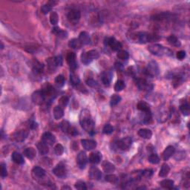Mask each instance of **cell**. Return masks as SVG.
Segmentation results:
<instances>
[{
  "instance_id": "7402d4cb",
  "label": "cell",
  "mask_w": 190,
  "mask_h": 190,
  "mask_svg": "<svg viewBox=\"0 0 190 190\" xmlns=\"http://www.w3.org/2000/svg\"><path fill=\"white\" fill-rule=\"evenodd\" d=\"M37 149H38L39 152L40 153V155H47V154L48 153V152H49L48 145H47L45 143H44L43 140L37 144Z\"/></svg>"
},
{
  "instance_id": "91938a15",
  "label": "cell",
  "mask_w": 190,
  "mask_h": 190,
  "mask_svg": "<svg viewBox=\"0 0 190 190\" xmlns=\"http://www.w3.org/2000/svg\"><path fill=\"white\" fill-rule=\"evenodd\" d=\"M176 56L179 60H183L186 57V52H185L184 51H178L177 52Z\"/></svg>"
},
{
  "instance_id": "9a60e30c",
  "label": "cell",
  "mask_w": 190,
  "mask_h": 190,
  "mask_svg": "<svg viewBox=\"0 0 190 190\" xmlns=\"http://www.w3.org/2000/svg\"><path fill=\"white\" fill-rule=\"evenodd\" d=\"M137 86L140 90H152V88H153V85L152 84H150L149 82H148L146 79H139L137 80Z\"/></svg>"
},
{
  "instance_id": "f6af8a7d",
  "label": "cell",
  "mask_w": 190,
  "mask_h": 190,
  "mask_svg": "<svg viewBox=\"0 0 190 190\" xmlns=\"http://www.w3.org/2000/svg\"><path fill=\"white\" fill-rule=\"evenodd\" d=\"M55 83L58 87H63L65 85V77L60 74L55 78Z\"/></svg>"
},
{
  "instance_id": "4fadbf2b",
  "label": "cell",
  "mask_w": 190,
  "mask_h": 190,
  "mask_svg": "<svg viewBox=\"0 0 190 190\" xmlns=\"http://www.w3.org/2000/svg\"><path fill=\"white\" fill-rule=\"evenodd\" d=\"M89 177L90 178L93 180H96V181H98V180L101 179L102 178V172H100V170L99 169H97V167L92 166V168L89 170Z\"/></svg>"
},
{
  "instance_id": "f35d334b",
  "label": "cell",
  "mask_w": 190,
  "mask_h": 190,
  "mask_svg": "<svg viewBox=\"0 0 190 190\" xmlns=\"http://www.w3.org/2000/svg\"><path fill=\"white\" fill-rule=\"evenodd\" d=\"M70 80H71V84L74 85H78L80 83L79 77H78L75 73H71V74H70Z\"/></svg>"
},
{
  "instance_id": "be15d7a7",
  "label": "cell",
  "mask_w": 190,
  "mask_h": 190,
  "mask_svg": "<svg viewBox=\"0 0 190 190\" xmlns=\"http://www.w3.org/2000/svg\"><path fill=\"white\" fill-rule=\"evenodd\" d=\"M62 189H71V187H69L68 186H64L62 187Z\"/></svg>"
},
{
  "instance_id": "9c48e42d",
  "label": "cell",
  "mask_w": 190,
  "mask_h": 190,
  "mask_svg": "<svg viewBox=\"0 0 190 190\" xmlns=\"http://www.w3.org/2000/svg\"><path fill=\"white\" fill-rule=\"evenodd\" d=\"M53 173L56 176H57L58 178H64L66 176V174H67V169H66V167L65 166V165H63V163H59L52 170Z\"/></svg>"
},
{
  "instance_id": "ee69618b",
  "label": "cell",
  "mask_w": 190,
  "mask_h": 190,
  "mask_svg": "<svg viewBox=\"0 0 190 190\" xmlns=\"http://www.w3.org/2000/svg\"><path fill=\"white\" fill-rule=\"evenodd\" d=\"M69 97H66V96H63L60 98L59 100V105L61 108H65V107L67 106V105L69 104Z\"/></svg>"
},
{
  "instance_id": "5bb4252c",
  "label": "cell",
  "mask_w": 190,
  "mask_h": 190,
  "mask_svg": "<svg viewBox=\"0 0 190 190\" xmlns=\"http://www.w3.org/2000/svg\"><path fill=\"white\" fill-rule=\"evenodd\" d=\"M67 62L71 69L75 70L76 69H77L78 63H77V60H76L75 53H73V52L69 53L67 56Z\"/></svg>"
},
{
  "instance_id": "f5cc1de1",
  "label": "cell",
  "mask_w": 190,
  "mask_h": 190,
  "mask_svg": "<svg viewBox=\"0 0 190 190\" xmlns=\"http://www.w3.org/2000/svg\"><path fill=\"white\" fill-rule=\"evenodd\" d=\"M81 60H82V63L85 65H89L92 62V60L88 57L86 52H82V54H81Z\"/></svg>"
},
{
  "instance_id": "6125c7cd",
  "label": "cell",
  "mask_w": 190,
  "mask_h": 190,
  "mask_svg": "<svg viewBox=\"0 0 190 190\" xmlns=\"http://www.w3.org/2000/svg\"><path fill=\"white\" fill-rule=\"evenodd\" d=\"M29 126H30V128L31 129H35L38 126V125H37V123H35L34 121H31L30 123V125H29Z\"/></svg>"
},
{
  "instance_id": "d4e9b609",
  "label": "cell",
  "mask_w": 190,
  "mask_h": 190,
  "mask_svg": "<svg viewBox=\"0 0 190 190\" xmlns=\"http://www.w3.org/2000/svg\"><path fill=\"white\" fill-rule=\"evenodd\" d=\"M52 33L56 34L58 37H60V38L61 39H65L68 37V32L66 31L62 30V29H60L58 27H53V29H52Z\"/></svg>"
},
{
  "instance_id": "e7e4bbea",
  "label": "cell",
  "mask_w": 190,
  "mask_h": 190,
  "mask_svg": "<svg viewBox=\"0 0 190 190\" xmlns=\"http://www.w3.org/2000/svg\"><path fill=\"white\" fill-rule=\"evenodd\" d=\"M146 189V187H144V186H141V187L137 188V189Z\"/></svg>"
},
{
  "instance_id": "74e56055",
  "label": "cell",
  "mask_w": 190,
  "mask_h": 190,
  "mask_svg": "<svg viewBox=\"0 0 190 190\" xmlns=\"http://www.w3.org/2000/svg\"><path fill=\"white\" fill-rule=\"evenodd\" d=\"M86 54L88 57L91 60H94L98 59L100 54H99L98 51H96V50H91V51L86 52Z\"/></svg>"
},
{
  "instance_id": "7dc6e473",
  "label": "cell",
  "mask_w": 190,
  "mask_h": 190,
  "mask_svg": "<svg viewBox=\"0 0 190 190\" xmlns=\"http://www.w3.org/2000/svg\"><path fill=\"white\" fill-rule=\"evenodd\" d=\"M183 76L181 75H177L173 77V85L174 87H178V85H180L181 84V82H183Z\"/></svg>"
},
{
  "instance_id": "f1b7e54d",
  "label": "cell",
  "mask_w": 190,
  "mask_h": 190,
  "mask_svg": "<svg viewBox=\"0 0 190 190\" xmlns=\"http://www.w3.org/2000/svg\"><path fill=\"white\" fill-rule=\"evenodd\" d=\"M69 46L73 49H79L82 48V44L80 43L79 39L74 38L69 42Z\"/></svg>"
},
{
  "instance_id": "b9f144b4",
  "label": "cell",
  "mask_w": 190,
  "mask_h": 190,
  "mask_svg": "<svg viewBox=\"0 0 190 190\" xmlns=\"http://www.w3.org/2000/svg\"><path fill=\"white\" fill-rule=\"evenodd\" d=\"M121 97L120 95H113L111 97V100H110V104H111V106H115V105H118L120 102L121 101Z\"/></svg>"
},
{
  "instance_id": "7c38bea8",
  "label": "cell",
  "mask_w": 190,
  "mask_h": 190,
  "mask_svg": "<svg viewBox=\"0 0 190 190\" xmlns=\"http://www.w3.org/2000/svg\"><path fill=\"white\" fill-rule=\"evenodd\" d=\"M42 140L43 141L44 143L47 144V145L52 146L53 145L55 142H56V138H55L54 135L52 134L50 132H45L44 133L42 136Z\"/></svg>"
},
{
  "instance_id": "44dd1931",
  "label": "cell",
  "mask_w": 190,
  "mask_h": 190,
  "mask_svg": "<svg viewBox=\"0 0 190 190\" xmlns=\"http://www.w3.org/2000/svg\"><path fill=\"white\" fill-rule=\"evenodd\" d=\"M11 159L17 164H23L25 163V160H24L22 155L17 152H13L12 155H11Z\"/></svg>"
},
{
  "instance_id": "e0dca14e",
  "label": "cell",
  "mask_w": 190,
  "mask_h": 190,
  "mask_svg": "<svg viewBox=\"0 0 190 190\" xmlns=\"http://www.w3.org/2000/svg\"><path fill=\"white\" fill-rule=\"evenodd\" d=\"M79 40L83 45H89L91 43V37L86 31H82L79 34Z\"/></svg>"
},
{
  "instance_id": "484cf974",
  "label": "cell",
  "mask_w": 190,
  "mask_h": 190,
  "mask_svg": "<svg viewBox=\"0 0 190 190\" xmlns=\"http://www.w3.org/2000/svg\"><path fill=\"white\" fill-rule=\"evenodd\" d=\"M137 108L143 113H151L150 106L144 101H140L137 103Z\"/></svg>"
},
{
  "instance_id": "83f0119b",
  "label": "cell",
  "mask_w": 190,
  "mask_h": 190,
  "mask_svg": "<svg viewBox=\"0 0 190 190\" xmlns=\"http://www.w3.org/2000/svg\"><path fill=\"white\" fill-rule=\"evenodd\" d=\"M180 110H181V113L183 114L184 116H188V115H189L190 107L189 103L184 100V101H183V103H181V105H180Z\"/></svg>"
},
{
  "instance_id": "cb8c5ba5",
  "label": "cell",
  "mask_w": 190,
  "mask_h": 190,
  "mask_svg": "<svg viewBox=\"0 0 190 190\" xmlns=\"http://www.w3.org/2000/svg\"><path fill=\"white\" fill-rule=\"evenodd\" d=\"M53 118H54V119L56 120V121L61 119V118L63 117V115H64V111H63V108H61L60 105H57V106H56L54 108H53Z\"/></svg>"
},
{
  "instance_id": "680465c9",
  "label": "cell",
  "mask_w": 190,
  "mask_h": 190,
  "mask_svg": "<svg viewBox=\"0 0 190 190\" xmlns=\"http://www.w3.org/2000/svg\"><path fill=\"white\" fill-rule=\"evenodd\" d=\"M152 174H153V171H152V169H145L142 172L143 176L147 178H150V177L152 175Z\"/></svg>"
},
{
  "instance_id": "ab89813d",
  "label": "cell",
  "mask_w": 190,
  "mask_h": 190,
  "mask_svg": "<svg viewBox=\"0 0 190 190\" xmlns=\"http://www.w3.org/2000/svg\"><path fill=\"white\" fill-rule=\"evenodd\" d=\"M50 22L53 25H56L59 22V17L57 13L55 11H52L50 14Z\"/></svg>"
},
{
  "instance_id": "7a4b0ae2",
  "label": "cell",
  "mask_w": 190,
  "mask_h": 190,
  "mask_svg": "<svg viewBox=\"0 0 190 190\" xmlns=\"http://www.w3.org/2000/svg\"><path fill=\"white\" fill-rule=\"evenodd\" d=\"M148 50L152 54L156 55V56H172V52L170 51L168 48H165L163 45L160 44H152V45H149Z\"/></svg>"
},
{
  "instance_id": "f546056e",
  "label": "cell",
  "mask_w": 190,
  "mask_h": 190,
  "mask_svg": "<svg viewBox=\"0 0 190 190\" xmlns=\"http://www.w3.org/2000/svg\"><path fill=\"white\" fill-rule=\"evenodd\" d=\"M32 172L35 177H37L39 178H43L45 175V170L40 166H35L32 170Z\"/></svg>"
},
{
  "instance_id": "9f6ffc18",
  "label": "cell",
  "mask_w": 190,
  "mask_h": 190,
  "mask_svg": "<svg viewBox=\"0 0 190 190\" xmlns=\"http://www.w3.org/2000/svg\"><path fill=\"white\" fill-rule=\"evenodd\" d=\"M86 83L88 85H89L92 88H96L98 85V83H97V81H95L94 79H92V78H89L86 80Z\"/></svg>"
},
{
  "instance_id": "ac0fdd59",
  "label": "cell",
  "mask_w": 190,
  "mask_h": 190,
  "mask_svg": "<svg viewBox=\"0 0 190 190\" xmlns=\"http://www.w3.org/2000/svg\"><path fill=\"white\" fill-rule=\"evenodd\" d=\"M175 147H172V146H169V147H167L163 152V160H166V161L168 160L170 157H172V155L175 154Z\"/></svg>"
},
{
  "instance_id": "6f0895ef",
  "label": "cell",
  "mask_w": 190,
  "mask_h": 190,
  "mask_svg": "<svg viewBox=\"0 0 190 190\" xmlns=\"http://www.w3.org/2000/svg\"><path fill=\"white\" fill-rule=\"evenodd\" d=\"M67 134H69L70 136H76L78 134V131L77 129H76L74 126H71L70 129H69V131H68Z\"/></svg>"
},
{
  "instance_id": "816d5d0a",
  "label": "cell",
  "mask_w": 190,
  "mask_h": 190,
  "mask_svg": "<svg viewBox=\"0 0 190 190\" xmlns=\"http://www.w3.org/2000/svg\"><path fill=\"white\" fill-rule=\"evenodd\" d=\"M74 187H75L77 189H79V190L87 189V186L85 182L81 181H77V183H75V185H74Z\"/></svg>"
},
{
  "instance_id": "603a6c76",
  "label": "cell",
  "mask_w": 190,
  "mask_h": 190,
  "mask_svg": "<svg viewBox=\"0 0 190 190\" xmlns=\"http://www.w3.org/2000/svg\"><path fill=\"white\" fill-rule=\"evenodd\" d=\"M23 154H24V155L27 157V158L30 159V160H32V159H34L36 157L37 152H36L34 148L28 147V148H26L25 150H24Z\"/></svg>"
},
{
  "instance_id": "94428289",
  "label": "cell",
  "mask_w": 190,
  "mask_h": 190,
  "mask_svg": "<svg viewBox=\"0 0 190 190\" xmlns=\"http://www.w3.org/2000/svg\"><path fill=\"white\" fill-rule=\"evenodd\" d=\"M53 58H54L55 64L56 66H61L63 65V57H62V56H55Z\"/></svg>"
},
{
  "instance_id": "e575fe53",
  "label": "cell",
  "mask_w": 190,
  "mask_h": 190,
  "mask_svg": "<svg viewBox=\"0 0 190 190\" xmlns=\"http://www.w3.org/2000/svg\"><path fill=\"white\" fill-rule=\"evenodd\" d=\"M44 70V65L40 62L37 61L34 65L33 71L37 74H42Z\"/></svg>"
},
{
  "instance_id": "8fae6325",
  "label": "cell",
  "mask_w": 190,
  "mask_h": 190,
  "mask_svg": "<svg viewBox=\"0 0 190 190\" xmlns=\"http://www.w3.org/2000/svg\"><path fill=\"white\" fill-rule=\"evenodd\" d=\"M81 143H82V147L87 151H91L95 149L97 147V143L95 140H89V139H83L81 140Z\"/></svg>"
},
{
  "instance_id": "8992f818",
  "label": "cell",
  "mask_w": 190,
  "mask_h": 190,
  "mask_svg": "<svg viewBox=\"0 0 190 190\" xmlns=\"http://www.w3.org/2000/svg\"><path fill=\"white\" fill-rule=\"evenodd\" d=\"M155 37L156 36L147 33V32H140L137 34L138 42L141 44H145L154 41V40H155Z\"/></svg>"
},
{
  "instance_id": "5b68a950",
  "label": "cell",
  "mask_w": 190,
  "mask_h": 190,
  "mask_svg": "<svg viewBox=\"0 0 190 190\" xmlns=\"http://www.w3.org/2000/svg\"><path fill=\"white\" fill-rule=\"evenodd\" d=\"M32 101L34 102L35 104L39 105H41L45 103L46 98H45V96L44 95L43 91H37V92H34L33 95H32Z\"/></svg>"
},
{
  "instance_id": "3957f363",
  "label": "cell",
  "mask_w": 190,
  "mask_h": 190,
  "mask_svg": "<svg viewBox=\"0 0 190 190\" xmlns=\"http://www.w3.org/2000/svg\"><path fill=\"white\" fill-rule=\"evenodd\" d=\"M159 72H160V69H159L158 64L155 61H151L147 65L145 69V74L151 77L157 76L159 74Z\"/></svg>"
},
{
  "instance_id": "1f68e13d",
  "label": "cell",
  "mask_w": 190,
  "mask_h": 190,
  "mask_svg": "<svg viewBox=\"0 0 190 190\" xmlns=\"http://www.w3.org/2000/svg\"><path fill=\"white\" fill-rule=\"evenodd\" d=\"M167 41H168V43H169L170 45L175 47H180L181 45L180 40H178V39L177 38L175 35L169 36V37L167 38Z\"/></svg>"
},
{
  "instance_id": "6da1fadb",
  "label": "cell",
  "mask_w": 190,
  "mask_h": 190,
  "mask_svg": "<svg viewBox=\"0 0 190 190\" xmlns=\"http://www.w3.org/2000/svg\"><path fill=\"white\" fill-rule=\"evenodd\" d=\"M79 123L82 128L88 133L93 134L95 129V122L92 120L89 110L84 109L81 111L79 115Z\"/></svg>"
},
{
  "instance_id": "ffe728a7",
  "label": "cell",
  "mask_w": 190,
  "mask_h": 190,
  "mask_svg": "<svg viewBox=\"0 0 190 190\" xmlns=\"http://www.w3.org/2000/svg\"><path fill=\"white\" fill-rule=\"evenodd\" d=\"M27 137V132L25 130H20L18 131L14 134V139L17 142H22Z\"/></svg>"
},
{
  "instance_id": "681fc988",
  "label": "cell",
  "mask_w": 190,
  "mask_h": 190,
  "mask_svg": "<svg viewBox=\"0 0 190 190\" xmlns=\"http://www.w3.org/2000/svg\"><path fill=\"white\" fill-rule=\"evenodd\" d=\"M60 127H61V129L63 130V132L68 133L69 129H70V127H71V125H70L69 122H68L67 121H63L61 123Z\"/></svg>"
},
{
  "instance_id": "4dcf8cb0",
  "label": "cell",
  "mask_w": 190,
  "mask_h": 190,
  "mask_svg": "<svg viewBox=\"0 0 190 190\" xmlns=\"http://www.w3.org/2000/svg\"><path fill=\"white\" fill-rule=\"evenodd\" d=\"M170 171V167L167 163H163L162 165L161 169L160 170V172H159V176L161 177V178H165L167 175H169Z\"/></svg>"
},
{
  "instance_id": "30bf717a",
  "label": "cell",
  "mask_w": 190,
  "mask_h": 190,
  "mask_svg": "<svg viewBox=\"0 0 190 190\" xmlns=\"http://www.w3.org/2000/svg\"><path fill=\"white\" fill-rule=\"evenodd\" d=\"M88 162V158H87V155L85 154V152H80L79 154L77 155V163L79 166V169H85V166L87 164Z\"/></svg>"
},
{
  "instance_id": "60d3db41",
  "label": "cell",
  "mask_w": 190,
  "mask_h": 190,
  "mask_svg": "<svg viewBox=\"0 0 190 190\" xmlns=\"http://www.w3.org/2000/svg\"><path fill=\"white\" fill-rule=\"evenodd\" d=\"M170 17L169 13H160V14H157L154 16L153 19L155 20H163V19H166Z\"/></svg>"
},
{
  "instance_id": "d6a6232c",
  "label": "cell",
  "mask_w": 190,
  "mask_h": 190,
  "mask_svg": "<svg viewBox=\"0 0 190 190\" xmlns=\"http://www.w3.org/2000/svg\"><path fill=\"white\" fill-rule=\"evenodd\" d=\"M103 169L105 172L110 173L113 172L115 170V166L114 165H113L112 163H110L108 161H105L103 164Z\"/></svg>"
},
{
  "instance_id": "4316f807",
  "label": "cell",
  "mask_w": 190,
  "mask_h": 190,
  "mask_svg": "<svg viewBox=\"0 0 190 190\" xmlns=\"http://www.w3.org/2000/svg\"><path fill=\"white\" fill-rule=\"evenodd\" d=\"M138 135L144 139H151L152 132L151 130L147 129H140L138 131Z\"/></svg>"
},
{
  "instance_id": "d590c367",
  "label": "cell",
  "mask_w": 190,
  "mask_h": 190,
  "mask_svg": "<svg viewBox=\"0 0 190 190\" xmlns=\"http://www.w3.org/2000/svg\"><path fill=\"white\" fill-rule=\"evenodd\" d=\"M105 180L107 182H108V183H112V184H116V183H118V181H119L118 177L117 176V175H113V174L107 175L105 177Z\"/></svg>"
},
{
  "instance_id": "11a10c76",
  "label": "cell",
  "mask_w": 190,
  "mask_h": 190,
  "mask_svg": "<svg viewBox=\"0 0 190 190\" xmlns=\"http://www.w3.org/2000/svg\"><path fill=\"white\" fill-rule=\"evenodd\" d=\"M1 176L2 178H5L8 175V172H7V168H6L5 163H1Z\"/></svg>"
},
{
  "instance_id": "2e32d148",
  "label": "cell",
  "mask_w": 190,
  "mask_h": 190,
  "mask_svg": "<svg viewBox=\"0 0 190 190\" xmlns=\"http://www.w3.org/2000/svg\"><path fill=\"white\" fill-rule=\"evenodd\" d=\"M102 155L99 152H92L89 156V160L92 164H98L101 161Z\"/></svg>"
},
{
  "instance_id": "03108f58",
  "label": "cell",
  "mask_w": 190,
  "mask_h": 190,
  "mask_svg": "<svg viewBox=\"0 0 190 190\" xmlns=\"http://www.w3.org/2000/svg\"><path fill=\"white\" fill-rule=\"evenodd\" d=\"M3 48H4V45H3V43H1V49L2 50Z\"/></svg>"
},
{
  "instance_id": "52a82bcc",
  "label": "cell",
  "mask_w": 190,
  "mask_h": 190,
  "mask_svg": "<svg viewBox=\"0 0 190 190\" xmlns=\"http://www.w3.org/2000/svg\"><path fill=\"white\" fill-rule=\"evenodd\" d=\"M80 12L77 9H73L71 11H70L67 16L68 20L69 21L70 23L74 24V25H75V24H77L79 22V19H80Z\"/></svg>"
},
{
  "instance_id": "ba28073f",
  "label": "cell",
  "mask_w": 190,
  "mask_h": 190,
  "mask_svg": "<svg viewBox=\"0 0 190 190\" xmlns=\"http://www.w3.org/2000/svg\"><path fill=\"white\" fill-rule=\"evenodd\" d=\"M131 144H132V139L129 137L120 140L117 143L118 147L123 151L129 150L130 147H131Z\"/></svg>"
},
{
  "instance_id": "f907efd6",
  "label": "cell",
  "mask_w": 190,
  "mask_h": 190,
  "mask_svg": "<svg viewBox=\"0 0 190 190\" xmlns=\"http://www.w3.org/2000/svg\"><path fill=\"white\" fill-rule=\"evenodd\" d=\"M114 131V128L110 124H105V126L103 127V132L105 134H111Z\"/></svg>"
},
{
  "instance_id": "bcb514c9",
  "label": "cell",
  "mask_w": 190,
  "mask_h": 190,
  "mask_svg": "<svg viewBox=\"0 0 190 190\" xmlns=\"http://www.w3.org/2000/svg\"><path fill=\"white\" fill-rule=\"evenodd\" d=\"M125 86H126V85H125V82L123 80H121V79L118 80L114 85L115 92H121L124 89Z\"/></svg>"
},
{
  "instance_id": "7bdbcfd3",
  "label": "cell",
  "mask_w": 190,
  "mask_h": 190,
  "mask_svg": "<svg viewBox=\"0 0 190 190\" xmlns=\"http://www.w3.org/2000/svg\"><path fill=\"white\" fill-rule=\"evenodd\" d=\"M148 160H149V163H151L152 164H157L160 163V157L156 154H152L151 155H149Z\"/></svg>"
},
{
  "instance_id": "db71d44e",
  "label": "cell",
  "mask_w": 190,
  "mask_h": 190,
  "mask_svg": "<svg viewBox=\"0 0 190 190\" xmlns=\"http://www.w3.org/2000/svg\"><path fill=\"white\" fill-rule=\"evenodd\" d=\"M51 10H52V6L48 4V3L42 6V8H41L42 12H43V14H48V13L51 12Z\"/></svg>"
},
{
  "instance_id": "c3c4849f",
  "label": "cell",
  "mask_w": 190,
  "mask_h": 190,
  "mask_svg": "<svg viewBox=\"0 0 190 190\" xmlns=\"http://www.w3.org/2000/svg\"><path fill=\"white\" fill-rule=\"evenodd\" d=\"M54 152L56 155L61 156L64 152V147H63L62 144H56L54 147Z\"/></svg>"
},
{
  "instance_id": "8d00e7d4",
  "label": "cell",
  "mask_w": 190,
  "mask_h": 190,
  "mask_svg": "<svg viewBox=\"0 0 190 190\" xmlns=\"http://www.w3.org/2000/svg\"><path fill=\"white\" fill-rule=\"evenodd\" d=\"M117 56L120 60H126L129 59V53L126 51H124V50H120V51H118Z\"/></svg>"
},
{
  "instance_id": "d6986e66",
  "label": "cell",
  "mask_w": 190,
  "mask_h": 190,
  "mask_svg": "<svg viewBox=\"0 0 190 190\" xmlns=\"http://www.w3.org/2000/svg\"><path fill=\"white\" fill-rule=\"evenodd\" d=\"M102 82L105 85H109L112 79V74L109 71H105L101 74Z\"/></svg>"
},
{
  "instance_id": "836d02e7",
  "label": "cell",
  "mask_w": 190,
  "mask_h": 190,
  "mask_svg": "<svg viewBox=\"0 0 190 190\" xmlns=\"http://www.w3.org/2000/svg\"><path fill=\"white\" fill-rule=\"evenodd\" d=\"M160 185L163 188L166 189H172L174 186V181L169 179H166L160 181Z\"/></svg>"
},
{
  "instance_id": "277c9868",
  "label": "cell",
  "mask_w": 190,
  "mask_h": 190,
  "mask_svg": "<svg viewBox=\"0 0 190 190\" xmlns=\"http://www.w3.org/2000/svg\"><path fill=\"white\" fill-rule=\"evenodd\" d=\"M104 44L105 46H109L113 51H118L121 50L122 44L118 41L114 37H105L104 40Z\"/></svg>"
}]
</instances>
